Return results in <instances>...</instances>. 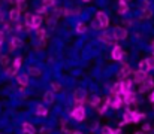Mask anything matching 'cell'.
<instances>
[{"label": "cell", "instance_id": "cell-24", "mask_svg": "<svg viewBox=\"0 0 154 134\" xmlns=\"http://www.w3.org/2000/svg\"><path fill=\"white\" fill-rule=\"evenodd\" d=\"M139 70H141V72H144V73H148V72L151 70V69H150V66H148V63H147V58L139 61Z\"/></svg>", "mask_w": 154, "mask_h": 134}, {"label": "cell", "instance_id": "cell-54", "mask_svg": "<svg viewBox=\"0 0 154 134\" xmlns=\"http://www.w3.org/2000/svg\"><path fill=\"white\" fill-rule=\"evenodd\" d=\"M135 134H144V133H135Z\"/></svg>", "mask_w": 154, "mask_h": 134}, {"label": "cell", "instance_id": "cell-14", "mask_svg": "<svg viewBox=\"0 0 154 134\" xmlns=\"http://www.w3.org/2000/svg\"><path fill=\"white\" fill-rule=\"evenodd\" d=\"M21 46H23V40H21L20 37L14 36V37L11 39V42H9V51L12 52L14 49H17V48H21Z\"/></svg>", "mask_w": 154, "mask_h": 134}, {"label": "cell", "instance_id": "cell-27", "mask_svg": "<svg viewBox=\"0 0 154 134\" xmlns=\"http://www.w3.org/2000/svg\"><path fill=\"white\" fill-rule=\"evenodd\" d=\"M33 18H35V15H33V13H30V12H27V13L24 15L26 27H30V28H32V22H33Z\"/></svg>", "mask_w": 154, "mask_h": 134}, {"label": "cell", "instance_id": "cell-28", "mask_svg": "<svg viewBox=\"0 0 154 134\" xmlns=\"http://www.w3.org/2000/svg\"><path fill=\"white\" fill-rule=\"evenodd\" d=\"M36 37H38V40L44 42L45 37H47V31H45V28H39V30H36Z\"/></svg>", "mask_w": 154, "mask_h": 134}, {"label": "cell", "instance_id": "cell-52", "mask_svg": "<svg viewBox=\"0 0 154 134\" xmlns=\"http://www.w3.org/2000/svg\"><path fill=\"white\" fill-rule=\"evenodd\" d=\"M82 1H84V3H88V1H91V0H82Z\"/></svg>", "mask_w": 154, "mask_h": 134}, {"label": "cell", "instance_id": "cell-21", "mask_svg": "<svg viewBox=\"0 0 154 134\" xmlns=\"http://www.w3.org/2000/svg\"><path fill=\"white\" fill-rule=\"evenodd\" d=\"M20 15H21V12L18 10V7H12V9L9 10V19H11V21H18Z\"/></svg>", "mask_w": 154, "mask_h": 134}, {"label": "cell", "instance_id": "cell-39", "mask_svg": "<svg viewBox=\"0 0 154 134\" xmlns=\"http://www.w3.org/2000/svg\"><path fill=\"white\" fill-rule=\"evenodd\" d=\"M147 7H150V0H142L141 9H147Z\"/></svg>", "mask_w": 154, "mask_h": 134}, {"label": "cell", "instance_id": "cell-18", "mask_svg": "<svg viewBox=\"0 0 154 134\" xmlns=\"http://www.w3.org/2000/svg\"><path fill=\"white\" fill-rule=\"evenodd\" d=\"M17 82L20 84V87H27L29 85V75L27 73H21V75H18L17 76Z\"/></svg>", "mask_w": 154, "mask_h": 134}, {"label": "cell", "instance_id": "cell-15", "mask_svg": "<svg viewBox=\"0 0 154 134\" xmlns=\"http://www.w3.org/2000/svg\"><path fill=\"white\" fill-rule=\"evenodd\" d=\"M126 124H132V110H130L129 107H127L126 112L123 113V121H121L120 127H123V125H126Z\"/></svg>", "mask_w": 154, "mask_h": 134}, {"label": "cell", "instance_id": "cell-3", "mask_svg": "<svg viewBox=\"0 0 154 134\" xmlns=\"http://www.w3.org/2000/svg\"><path fill=\"white\" fill-rule=\"evenodd\" d=\"M132 85H133V81L129 79V78L120 81V94L121 95H126L127 92H130L132 91Z\"/></svg>", "mask_w": 154, "mask_h": 134}, {"label": "cell", "instance_id": "cell-5", "mask_svg": "<svg viewBox=\"0 0 154 134\" xmlns=\"http://www.w3.org/2000/svg\"><path fill=\"white\" fill-rule=\"evenodd\" d=\"M109 106H111V97H109V95H106V97L100 98V103H99V106L96 107V109H97V113L103 115V113L108 110Z\"/></svg>", "mask_w": 154, "mask_h": 134}, {"label": "cell", "instance_id": "cell-2", "mask_svg": "<svg viewBox=\"0 0 154 134\" xmlns=\"http://www.w3.org/2000/svg\"><path fill=\"white\" fill-rule=\"evenodd\" d=\"M70 116H72L75 121H78V122H82V121L85 119V116H87L85 107H84V106H78V107H75V109L70 112Z\"/></svg>", "mask_w": 154, "mask_h": 134}, {"label": "cell", "instance_id": "cell-12", "mask_svg": "<svg viewBox=\"0 0 154 134\" xmlns=\"http://www.w3.org/2000/svg\"><path fill=\"white\" fill-rule=\"evenodd\" d=\"M154 85V79L148 75V78L144 81V84H141L139 85V92H145V91H148V89H151Z\"/></svg>", "mask_w": 154, "mask_h": 134}, {"label": "cell", "instance_id": "cell-47", "mask_svg": "<svg viewBox=\"0 0 154 134\" xmlns=\"http://www.w3.org/2000/svg\"><path fill=\"white\" fill-rule=\"evenodd\" d=\"M150 101L154 103V89H153V92H151V95H150Z\"/></svg>", "mask_w": 154, "mask_h": 134}, {"label": "cell", "instance_id": "cell-1", "mask_svg": "<svg viewBox=\"0 0 154 134\" xmlns=\"http://www.w3.org/2000/svg\"><path fill=\"white\" fill-rule=\"evenodd\" d=\"M73 101H75V107L84 106V103L87 101V92L82 88L75 89V92H73Z\"/></svg>", "mask_w": 154, "mask_h": 134}, {"label": "cell", "instance_id": "cell-17", "mask_svg": "<svg viewBox=\"0 0 154 134\" xmlns=\"http://www.w3.org/2000/svg\"><path fill=\"white\" fill-rule=\"evenodd\" d=\"M21 130H23V133L24 134H36V128H35V125H33V124H30V122H24V124H23V127H21Z\"/></svg>", "mask_w": 154, "mask_h": 134}, {"label": "cell", "instance_id": "cell-4", "mask_svg": "<svg viewBox=\"0 0 154 134\" xmlns=\"http://www.w3.org/2000/svg\"><path fill=\"white\" fill-rule=\"evenodd\" d=\"M112 37L115 40H124L127 37V30L124 27H114L112 30Z\"/></svg>", "mask_w": 154, "mask_h": 134}, {"label": "cell", "instance_id": "cell-51", "mask_svg": "<svg viewBox=\"0 0 154 134\" xmlns=\"http://www.w3.org/2000/svg\"><path fill=\"white\" fill-rule=\"evenodd\" d=\"M72 134H82V133H81V131H73Z\"/></svg>", "mask_w": 154, "mask_h": 134}, {"label": "cell", "instance_id": "cell-7", "mask_svg": "<svg viewBox=\"0 0 154 134\" xmlns=\"http://www.w3.org/2000/svg\"><path fill=\"white\" fill-rule=\"evenodd\" d=\"M132 73V67L126 63V64H123L121 66V69L118 70V73H117V76H118V79L120 81H123V79H127V76Z\"/></svg>", "mask_w": 154, "mask_h": 134}, {"label": "cell", "instance_id": "cell-32", "mask_svg": "<svg viewBox=\"0 0 154 134\" xmlns=\"http://www.w3.org/2000/svg\"><path fill=\"white\" fill-rule=\"evenodd\" d=\"M129 12V4H118V13L120 15H124Z\"/></svg>", "mask_w": 154, "mask_h": 134}, {"label": "cell", "instance_id": "cell-26", "mask_svg": "<svg viewBox=\"0 0 154 134\" xmlns=\"http://www.w3.org/2000/svg\"><path fill=\"white\" fill-rule=\"evenodd\" d=\"M87 31H88V28H87V25L84 22H78L76 24V33L78 34H85Z\"/></svg>", "mask_w": 154, "mask_h": 134}, {"label": "cell", "instance_id": "cell-45", "mask_svg": "<svg viewBox=\"0 0 154 134\" xmlns=\"http://www.w3.org/2000/svg\"><path fill=\"white\" fill-rule=\"evenodd\" d=\"M3 39H5V31H0V43H3Z\"/></svg>", "mask_w": 154, "mask_h": 134}, {"label": "cell", "instance_id": "cell-35", "mask_svg": "<svg viewBox=\"0 0 154 134\" xmlns=\"http://www.w3.org/2000/svg\"><path fill=\"white\" fill-rule=\"evenodd\" d=\"M8 63H9V57H8V55H2V57H0V64H2L3 67H6Z\"/></svg>", "mask_w": 154, "mask_h": 134}, {"label": "cell", "instance_id": "cell-34", "mask_svg": "<svg viewBox=\"0 0 154 134\" xmlns=\"http://www.w3.org/2000/svg\"><path fill=\"white\" fill-rule=\"evenodd\" d=\"M91 27H93V30H102V25H100V22L97 19H93L91 21Z\"/></svg>", "mask_w": 154, "mask_h": 134}, {"label": "cell", "instance_id": "cell-33", "mask_svg": "<svg viewBox=\"0 0 154 134\" xmlns=\"http://www.w3.org/2000/svg\"><path fill=\"white\" fill-rule=\"evenodd\" d=\"M55 4V0H42V6L44 7H52Z\"/></svg>", "mask_w": 154, "mask_h": 134}, {"label": "cell", "instance_id": "cell-23", "mask_svg": "<svg viewBox=\"0 0 154 134\" xmlns=\"http://www.w3.org/2000/svg\"><path fill=\"white\" fill-rule=\"evenodd\" d=\"M153 16V9L147 7V9H141V18L142 19H148Z\"/></svg>", "mask_w": 154, "mask_h": 134}, {"label": "cell", "instance_id": "cell-48", "mask_svg": "<svg viewBox=\"0 0 154 134\" xmlns=\"http://www.w3.org/2000/svg\"><path fill=\"white\" fill-rule=\"evenodd\" d=\"M126 24H127V25H132V24H133V21H130V19H126Z\"/></svg>", "mask_w": 154, "mask_h": 134}, {"label": "cell", "instance_id": "cell-25", "mask_svg": "<svg viewBox=\"0 0 154 134\" xmlns=\"http://www.w3.org/2000/svg\"><path fill=\"white\" fill-rule=\"evenodd\" d=\"M44 100H45L47 104L54 103V92H52V91H45V94H44Z\"/></svg>", "mask_w": 154, "mask_h": 134}, {"label": "cell", "instance_id": "cell-38", "mask_svg": "<svg viewBox=\"0 0 154 134\" xmlns=\"http://www.w3.org/2000/svg\"><path fill=\"white\" fill-rule=\"evenodd\" d=\"M147 63H148L150 69H154V57H148L147 58Z\"/></svg>", "mask_w": 154, "mask_h": 134}, {"label": "cell", "instance_id": "cell-30", "mask_svg": "<svg viewBox=\"0 0 154 134\" xmlns=\"http://www.w3.org/2000/svg\"><path fill=\"white\" fill-rule=\"evenodd\" d=\"M6 75H8V76H11V78L18 76V69H15V67L12 66V67H9V69L6 70Z\"/></svg>", "mask_w": 154, "mask_h": 134}, {"label": "cell", "instance_id": "cell-10", "mask_svg": "<svg viewBox=\"0 0 154 134\" xmlns=\"http://www.w3.org/2000/svg\"><path fill=\"white\" fill-rule=\"evenodd\" d=\"M148 78V73H144V72H141V70H138V72H133V82L135 84H144V81Z\"/></svg>", "mask_w": 154, "mask_h": 134}, {"label": "cell", "instance_id": "cell-9", "mask_svg": "<svg viewBox=\"0 0 154 134\" xmlns=\"http://www.w3.org/2000/svg\"><path fill=\"white\" fill-rule=\"evenodd\" d=\"M99 40L103 42L105 45H114V46L117 45L115 43V39L112 37V33H111V31H106V30H105V33H102V34L99 36Z\"/></svg>", "mask_w": 154, "mask_h": 134}, {"label": "cell", "instance_id": "cell-36", "mask_svg": "<svg viewBox=\"0 0 154 134\" xmlns=\"http://www.w3.org/2000/svg\"><path fill=\"white\" fill-rule=\"evenodd\" d=\"M21 63H23V58H21V57H17V58L14 60V67H15V69H20V67H21Z\"/></svg>", "mask_w": 154, "mask_h": 134}, {"label": "cell", "instance_id": "cell-43", "mask_svg": "<svg viewBox=\"0 0 154 134\" xmlns=\"http://www.w3.org/2000/svg\"><path fill=\"white\" fill-rule=\"evenodd\" d=\"M5 30H6V31H11V30H12V25H11L9 22H5Z\"/></svg>", "mask_w": 154, "mask_h": 134}, {"label": "cell", "instance_id": "cell-40", "mask_svg": "<svg viewBox=\"0 0 154 134\" xmlns=\"http://www.w3.org/2000/svg\"><path fill=\"white\" fill-rule=\"evenodd\" d=\"M41 13H47V7L39 6V7H38V15H41Z\"/></svg>", "mask_w": 154, "mask_h": 134}, {"label": "cell", "instance_id": "cell-29", "mask_svg": "<svg viewBox=\"0 0 154 134\" xmlns=\"http://www.w3.org/2000/svg\"><path fill=\"white\" fill-rule=\"evenodd\" d=\"M88 103H90L91 107H97L99 103H100V97L99 95H91V98L88 100Z\"/></svg>", "mask_w": 154, "mask_h": 134}, {"label": "cell", "instance_id": "cell-31", "mask_svg": "<svg viewBox=\"0 0 154 134\" xmlns=\"http://www.w3.org/2000/svg\"><path fill=\"white\" fill-rule=\"evenodd\" d=\"M51 91L55 94V92H58V91H61V84L60 82H55V81H52L51 82Z\"/></svg>", "mask_w": 154, "mask_h": 134}, {"label": "cell", "instance_id": "cell-50", "mask_svg": "<svg viewBox=\"0 0 154 134\" xmlns=\"http://www.w3.org/2000/svg\"><path fill=\"white\" fill-rule=\"evenodd\" d=\"M9 3H12V4H17V3H18V0H9Z\"/></svg>", "mask_w": 154, "mask_h": 134}, {"label": "cell", "instance_id": "cell-13", "mask_svg": "<svg viewBox=\"0 0 154 134\" xmlns=\"http://www.w3.org/2000/svg\"><path fill=\"white\" fill-rule=\"evenodd\" d=\"M123 103H126L127 106H130V104H136V103H138V101H136V94H135L133 91L127 92L126 95H123Z\"/></svg>", "mask_w": 154, "mask_h": 134}, {"label": "cell", "instance_id": "cell-46", "mask_svg": "<svg viewBox=\"0 0 154 134\" xmlns=\"http://www.w3.org/2000/svg\"><path fill=\"white\" fill-rule=\"evenodd\" d=\"M129 0H118V4H129Z\"/></svg>", "mask_w": 154, "mask_h": 134}, {"label": "cell", "instance_id": "cell-53", "mask_svg": "<svg viewBox=\"0 0 154 134\" xmlns=\"http://www.w3.org/2000/svg\"><path fill=\"white\" fill-rule=\"evenodd\" d=\"M23 1H24V0H18V3H23Z\"/></svg>", "mask_w": 154, "mask_h": 134}, {"label": "cell", "instance_id": "cell-44", "mask_svg": "<svg viewBox=\"0 0 154 134\" xmlns=\"http://www.w3.org/2000/svg\"><path fill=\"white\" fill-rule=\"evenodd\" d=\"M24 27H26V25H24V24H18V25H17V28H15V30H18V31H23V30H24Z\"/></svg>", "mask_w": 154, "mask_h": 134}, {"label": "cell", "instance_id": "cell-41", "mask_svg": "<svg viewBox=\"0 0 154 134\" xmlns=\"http://www.w3.org/2000/svg\"><path fill=\"white\" fill-rule=\"evenodd\" d=\"M150 130H151V125H150V124H144V125H142V131H144V133H147V131H150Z\"/></svg>", "mask_w": 154, "mask_h": 134}, {"label": "cell", "instance_id": "cell-37", "mask_svg": "<svg viewBox=\"0 0 154 134\" xmlns=\"http://www.w3.org/2000/svg\"><path fill=\"white\" fill-rule=\"evenodd\" d=\"M100 134H114V130H112L111 127H103Z\"/></svg>", "mask_w": 154, "mask_h": 134}, {"label": "cell", "instance_id": "cell-8", "mask_svg": "<svg viewBox=\"0 0 154 134\" xmlns=\"http://www.w3.org/2000/svg\"><path fill=\"white\" fill-rule=\"evenodd\" d=\"M96 19L100 22V25H102V28H108V25H109V16L103 12V10H99L97 13H96Z\"/></svg>", "mask_w": 154, "mask_h": 134}, {"label": "cell", "instance_id": "cell-20", "mask_svg": "<svg viewBox=\"0 0 154 134\" xmlns=\"http://www.w3.org/2000/svg\"><path fill=\"white\" fill-rule=\"evenodd\" d=\"M36 115L41 118H45L48 115V109L45 107V104H38L36 106Z\"/></svg>", "mask_w": 154, "mask_h": 134}, {"label": "cell", "instance_id": "cell-16", "mask_svg": "<svg viewBox=\"0 0 154 134\" xmlns=\"http://www.w3.org/2000/svg\"><path fill=\"white\" fill-rule=\"evenodd\" d=\"M147 115L145 113H141L138 110H132V124H138L141 119H145Z\"/></svg>", "mask_w": 154, "mask_h": 134}, {"label": "cell", "instance_id": "cell-22", "mask_svg": "<svg viewBox=\"0 0 154 134\" xmlns=\"http://www.w3.org/2000/svg\"><path fill=\"white\" fill-rule=\"evenodd\" d=\"M42 18H41V15H35V18H33V22H32V28L33 30H39V27L42 25Z\"/></svg>", "mask_w": 154, "mask_h": 134}, {"label": "cell", "instance_id": "cell-19", "mask_svg": "<svg viewBox=\"0 0 154 134\" xmlns=\"http://www.w3.org/2000/svg\"><path fill=\"white\" fill-rule=\"evenodd\" d=\"M27 75L29 76H35V78H39L42 75V70L39 67H35V66H30L29 70H27Z\"/></svg>", "mask_w": 154, "mask_h": 134}, {"label": "cell", "instance_id": "cell-6", "mask_svg": "<svg viewBox=\"0 0 154 134\" xmlns=\"http://www.w3.org/2000/svg\"><path fill=\"white\" fill-rule=\"evenodd\" d=\"M111 57H112V60H114V61H121V60H123V57H124V51H123V48H121L120 45H115V46L112 48Z\"/></svg>", "mask_w": 154, "mask_h": 134}, {"label": "cell", "instance_id": "cell-49", "mask_svg": "<svg viewBox=\"0 0 154 134\" xmlns=\"http://www.w3.org/2000/svg\"><path fill=\"white\" fill-rule=\"evenodd\" d=\"M99 125H97V122H94V125H91V130H96Z\"/></svg>", "mask_w": 154, "mask_h": 134}, {"label": "cell", "instance_id": "cell-42", "mask_svg": "<svg viewBox=\"0 0 154 134\" xmlns=\"http://www.w3.org/2000/svg\"><path fill=\"white\" fill-rule=\"evenodd\" d=\"M41 134H51V128H42Z\"/></svg>", "mask_w": 154, "mask_h": 134}, {"label": "cell", "instance_id": "cell-11", "mask_svg": "<svg viewBox=\"0 0 154 134\" xmlns=\"http://www.w3.org/2000/svg\"><path fill=\"white\" fill-rule=\"evenodd\" d=\"M111 97V95H109ZM123 106V95H115V97H111V107L114 110H118L120 107Z\"/></svg>", "mask_w": 154, "mask_h": 134}]
</instances>
